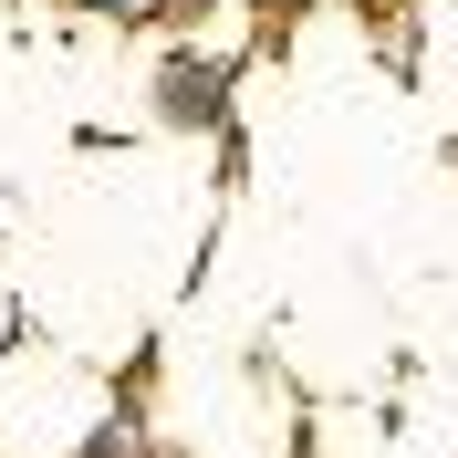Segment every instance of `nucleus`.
<instances>
[{
    "instance_id": "obj_1",
    "label": "nucleus",
    "mask_w": 458,
    "mask_h": 458,
    "mask_svg": "<svg viewBox=\"0 0 458 458\" xmlns=\"http://www.w3.org/2000/svg\"><path fill=\"white\" fill-rule=\"evenodd\" d=\"M84 11H146V0H84Z\"/></svg>"
}]
</instances>
